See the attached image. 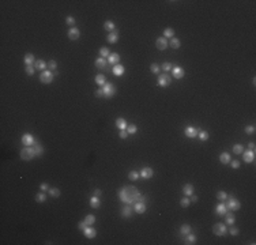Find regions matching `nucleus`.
<instances>
[{"label": "nucleus", "mask_w": 256, "mask_h": 245, "mask_svg": "<svg viewBox=\"0 0 256 245\" xmlns=\"http://www.w3.org/2000/svg\"><path fill=\"white\" fill-rule=\"evenodd\" d=\"M75 23H76V20H75L74 16L68 15V16L66 18V25H68L69 27H74V26H75Z\"/></svg>", "instance_id": "obj_47"}, {"label": "nucleus", "mask_w": 256, "mask_h": 245, "mask_svg": "<svg viewBox=\"0 0 256 245\" xmlns=\"http://www.w3.org/2000/svg\"><path fill=\"white\" fill-rule=\"evenodd\" d=\"M127 132H128V135H135L136 132H138V125H135V124H128V127H127Z\"/></svg>", "instance_id": "obj_37"}, {"label": "nucleus", "mask_w": 256, "mask_h": 245, "mask_svg": "<svg viewBox=\"0 0 256 245\" xmlns=\"http://www.w3.org/2000/svg\"><path fill=\"white\" fill-rule=\"evenodd\" d=\"M248 150H252V151H255V143H254V142L248 143Z\"/></svg>", "instance_id": "obj_61"}, {"label": "nucleus", "mask_w": 256, "mask_h": 245, "mask_svg": "<svg viewBox=\"0 0 256 245\" xmlns=\"http://www.w3.org/2000/svg\"><path fill=\"white\" fill-rule=\"evenodd\" d=\"M34 68L36 69H38V71H45L46 68H48V63H45L44 60H36V63H34Z\"/></svg>", "instance_id": "obj_24"}, {"label": "nucleus", "mask_w": 256, "mask_h": 245, "mask_svg": "<svg viewBox=\"0 0 256 245\" xmlns=\"http://www.w3.org/2000/svg\"><path fill=\"white\" fill-rule=\"evenodd\" d=\"M139 177H140V174H139V172H136V170H131L130 173H128V179H130L131 181H136Z\"/></svg>", "instance_id": "obj_39"}, {"label": "nucleus", "mask_w": 256, "mask_h": 245, "mask_svg": "<svg viewBox=\"0 0 256 245\" xmlns=\"http://www.w3.org/2000/svg\"><path fill=\"white\" fill-rule=\"evenodd\" d=\"M48 68L51 69V71H56V68H57V61H56V60H49V61H48Z\"/></svg>", "instance_id": "obj_51"}, {"label": "nucleus", "mask_w": 256, "mask_h": 245, "mask_svg": "<svg viewBox=\"0 0 256 245\" xmlns=\"http://www.w3.org/2000/svg\"><path fill=\"white\" fill-rule=\"evenodd\" d=\"M229 210H228V207H226L225 202H219L217 206H215V214H217L218 217H225V214Z\"/></svg>", "instance_id": "obj_9"}, {"label": "nucleus", "mask_w": 256, "mask_h": 245, "mask_svg": "<svg viewBox=\"0 0 256 245\" xmlns=\"http://www.w3.org/2000/svg\"><path fill=\"white\" fill-rule=\"evenodd\" d=\"M119 136H120V139H127L128 132H127L126 130H121V131H120V133H119Z\"/></svg>", "instance_id": "obj_56"}, {"label": "nucleus", "mask_w": 256, "mask_h": 245, "mask_svg": "<svg viewBox=\"0 0 256 245\" xmlns=\"http://www.w3.org/2000/svg\"><path fill=\"white\" fill-rule=\"evenodd\" d=\"M83 234H85V237H87L89 240H91V238H95L97 230H95L93 226H86V229L83 230Z\"/></svg>", "instance_id": "obj_17"}, {"label": "nucleus", "mask_w": 256, "mask_h": 245, "mask_svg": "<svg viewBox=\"0 0 256 245\" xmlns=\"http://www.w3.org/2000/svg\"><path fill=\"white\" fill-rule=\"evenodd\" d=\"M236 222V217H234V211H228L225 214V223L226 225H234Z\"/></svg>", "instance_id": "obj_22"}, {"label": "nucleus", "mask_w": 256, "mask_h": 245, "mask_svg": "<svg viewBox=\"0 0 256 245\" xmlns=\"http://www.w3.org/2000/svg\"><path fill=\"white\" fill-rule=\"evenodd\" d=\"M243 159L245 163H252L255 161V151L252 150H244L243 151Z\"/></svg>", "instance_id": "obj_12"}, {"label": "nucleus", "mask_w": 256, "mask_h": 245, "mask_svg": "<svg viewBox=\"0 0 256 245\" xmlns=\"http://www.w3.org/2000/svg\"><path fill=\"white\" fill-rule=\"evenodd\" d=\"M95 95L97 97H104V91H102V89H98V90H95Z\"/></svg>", "instance_id": "obj_59"}, {"label": "nucleus", "mask_w": 256, "mask_h": 245, "mask_svg": "<svg viewBox=\"0 0 256 245\" xmlns=\"http://www.w3.org/2000/svg\"><path fill=\"white\" fill-rule=\"evenodd\" d=\"M219 161H221V163H223V165H228V163H230V161H232L230 154L226 153V151L221 153L219 154Z\"/></svg>", "instance_id": "obj_25"}, {"label": "nucleus", "mask_w": 256, "mask_h": 245, "mask_svg": "<svg viewBox=\"0 0 256 245\" xmlns=\"http://www.w3.org/2000/svg\"><path fill=\"white\" fill-rule=\"evenodd\" d=\"M86 226H87V223L85 222V219H83V221H80V222L78 223V227H79V229L82 230V232H83V230L86 229Z\"/></svg>", "instance_id": "obj_55"}, {"label": "nucleus", "mask_w": 256, "mask_h": 245, "mask_svg": "<svg viewBox=\"0 0 256 245\" xmlns=\"http://www.w3.org/2000/svg\"><path fill=\"white\" fill-rule=\"evenodd\" d=\"M190 204H191V200H190V197H188V196H184L181 200H180V206H181L183 208H187Z\"/></svg>", "instance_id": "obj_45"}, {"label": "nucleus", "mask_w": 256, "mask_h": 245, "mask_svg": "<svg viewBox=\"0 0 256 245\" xmlns=\"http://www.w3.org/2000/svg\"><path fill=\"white\" fill-rule=\"evenodd\" d=\"M164 37H165L166 40H168V38H173V37H174V30H173L172 27H166V29L164 30Z\"/></svg>", "instance_id": "obj_38"}, {"label": "nucleus", "mask_w": 256, "mask_h": 245, "mask_svg": "<svg viewBox=\"0 0 256 245\" xmlns=\"http://www.w3.org/2000/svg\"><path fill=\"white\" fill-rule=\"evenodd\" d=\"M183 194H184V196L190 197L191 195L195 194V186L192 185V184H185V185L183 186Z\"/></svg>", "instance_id": "obj_18"}, {"label": "nucleus", "mask_w": 256, "mask_h": 245, "mask_svg": "<svg viewBox=\"0 0 256 245\" xmlns=\"http://www.w3.org/2000/svg\"><path fill=\"white\" fill-rule=\"evenodd\" d=\"M124 71H126V68H124V66H121V64H116V66H113V68H112L113 75H116V76L124 75Z\"/></svg>", "instance_id": "obj_21"}, {"label": "nucleus", "mask_w": 256, "mask_h": 245, "mask_svg": "<svg viewBox=\"0 0 256 245\" xmlns=\"http://www.w3.org/2000/svg\"><path fill=\"white\" fill-rule=\"evenodd\" d=\"M139 196H140V192L133 185H126L119 189V197L124 204H133L139 200Z\"/></svg>", "instance_id": "obj_1"}, {"label": "nucleus", "mask_w": 256, "mask_h": 245, "mask_svg": "<svg viewBox=\"0 0 256 245\" xmlns=\"http://www.w3.org/2000/svg\"><path fill=\"white\" fill-rule=\"evenodd\" d=\"M172 68H173V66H172V63H169V61H165V63L161 66V69H164L165 72L172 71Z\"/></svg>", "instance_id": "obj_48"}, {"label": "nucleus", "mask_w": 256, "mask_h": 245, "mask_svg": "<svg viewBox=\"0 0 256 245\" xmlns=\"http://www.w3.org/2000/svg\"><path fill=\"white\" fill-rule=\"evenodd\" d=\"M102 91H104V97H105V98H112V97H115V95H116L117 89L115 87V84H113V83L106 82V83L102 86Z\"/></svg>", "instance_id": "obj_4"}, {"label": "nucleus", "mask_w": 256, "mask_h": 245, "mask_svg": "<svg viewBox=\"0 0 256 245\" xmlns=\"http://www.w3.org/2000/svg\"><path fill=\"white\" fill-rule=\"evenodd\" d=\"M243 151H244V146L243 144H234L233 146V154H236V155H240V154H243Z\"/></svg>", "instance_id": "obj_41"}, {"label": "nucleus", "mask_w": 256, "mask_h": 245, "mask_svg": "<svg viewBox=\"0 0 256 245\" xmlns=\"http://www.w3.org/2000/svg\"><path fill=\"white\" fill-rule=\"evenodd\" d=\"M169 46H172L173 49H179L180 46H181V41L177 38V37H173V38H170V41H169Z\"/></svg>", "instance_id": "obj_33"}, {"label": "nucleus", "mask_w": 256, "mask_h": 245, "mask_svg": "<svg viewBox=\"0 0 256 245\" xmlns=\"http://www.w3.org/2000/svg\"><path fill=\"white\" fill-rule=\"evenodd\" d=\"M230 165H232V168H233V169H238V168H240V162H238L237 159H234V161H230Z\"/></svg>", "instance_id": "obj_57"}, {"label": "nucleus", "mask_w": 256, "mask_h": 245, "mask_svg": "<svg viewBox=\"0 0 256 245\" xmlns=\"http://www.w3.org/2000/svg\"><path fill=\"white\" fill-rule=\"evenodd\" d=\"M106 59H104V57H98L97 60H95V67H97L98 69H105L106 68Z\"/></svg>", "instance_id": "obj_30"}, {"label": "nucleus", "mask_w": 256, "mask_h": 245, "mask_svg": "<svg viewBox=\"0 0 256 245\" xmlns=\"http://www.w3.org/2000/svg\"><path fill=\"white\" fill-rule=\"evenodd\" d=\"M196 236L195 234H192V233H190V234H187L185 236V238H184V244L185 245H194V244H196Z\"/></svg>", "instance_id": "obj_27"}, {"label": "nucleus", "mask_w": 256, "mask_h": 245, "mask_svg": "<svg viewBox=\"0 0 256 245\" xmlns=\"http://www.w3.org/2000/svg\"><path fill=\"white\" fill-rule=\"evenodd\" d=\"M133 212L136 214H144L146 212V203L144 202H135L133 203Z\"/></svg>", "instance_id": "obj_13"}, {"label": "nucleus", "mask_w": 256, "mask_h": 245, "mask_svg": "<svg viewBox=\"0 0 256 245\" xmlns=\"http://www.w3.org/2000/svg\"><path fill=\"white\" fill-rule=\"evenodd\" d=\"M228 233H230V236H238V233H240V230H238V227H234L233 225H232V227L228 230Z\"/></svg>", "instance_id": "obj_53"}, {"label": "nucleus", "mask_w": 256, "mask_h": 245, "mask_svg": "<svg viewBox=\"0 0 256 245\" xmlns=\"http://www.w3.org/2000/svg\"><path fill=\"white\" fill-rule=\"evenodd\" d=\"M119 37H120V36H119V31L115 30V31H112V33H109L106 36V41L109 44H116L119 41Z\"/></svg>", "instance_id": "obj_19"}, {"label": "nucleus", "mask_w": 256, "mask_h": 245, "mask_svg": "<svg viewBox=\"0 0 256 245\" xmlns=\"http://www.w3.org/2000/svg\"><path fill=\"white\" fill-rule=\"evenodd\" d=\"M213 233H214L215 236H218V237H223V236H226V233H228L226 223H223V222L215 223L214 226H213Z\"/></svg>", "instance_id": "obj_5"}, {"label": "nucleus", "mask_w": 256, "mask_h": 245, "mask_svg": "<svg viewBox=\"0 0 256 245\" xmlns=\"http://www.w3.org/2000/svg\"><path fill=\"white\" fill-rule=\"evenodd\" d=\"M48 192H49V196H51V197H59L60 194H62V192H60V189L59 188H55V186H51Z\"/></svg>", "instance_id": "obj_35"}, {"label": "nucleus", "mask_w": 256, "mask_h": 245, "mask_svg": "<svg viewBox=\"0 0 256 245\" xmlns=\"http://www.w3.org/2000/svg\"><path fill=\"white\" fill-rule=\"evenodd\" d=\"M191 232H192V227H191V225H188V223H184V225H181V226H180V233H181L183 236H187V234H190Z\"/></svg>", "instance_id": "obj_32"}, {"label": "nucleus", "mask_w": 256, "mask_h": 245, "mask_svg": "<svg viewBox=\"0 0 256 245\" xmlns=\"http://www.w3.org/2000/svg\"><path fill=\"white\" fill-rule=\"evenodd\" d=\"M68 38L71 40V41H75V40H78L79 38V36H80V30L76 27V26H74V27H69V30H68Z\"/></svg>", "instance_id": "obj_14"}, {"label": "nucleus", "mask_w": 256, "mask_h": 245, "mask_svg": "<svg viewBox=\"0 0 256 245\" xmlns=\"http://www.w3.org/2000/svg\"><path fill=\"white\" fill-rule=\"evenodd\" d=\"M104 29L108 30L109 33H112V31L116 30V25L113 20H105V23H104Z\"/></svg>", "instance_id": "obj_31"}, {"label": "nucleus", "mask_w": 256, "mask_h": 245, "mask_svg": "<svg viewBox=\"0 0 256 245\" xmlns=\"http://www.w3.org/2000/svg\"><path fill=\"white\" fill-rule=\"evenodd\" d=\"M119 61H120V55L119 53H110L109 57H108V63L113 64V66L119 64Z\"/></svg>", "instance_id": "obj_28"}, {"label": "nucleus", "mask_w": 256, "mask_h": 245, "mask_svg": "<svg viewBox=\"0 0 256 245\" xmlns=\"http://www.w3.org/2000/svg\"><path fill=\"white\" fill-rule=\"evenodd\" d=\"M25 71H26V74H27L29 76H33L34 72H36V68H34V66H26Z\"/></svg>", "instance_id": "obj_50"}, {"label": "nucleus", "mask_w": 256, "mask_h": 245, "mask_svg": "<svg viewBox=\"0 0 256 245\" xmlns=\"http://www.w3.org/2000/svg\"><path fill=\"white\" fill-rule=\"evenodd\" d=\"M100 206H101V200H100V197L98 196H94V195H93V197L91 199H90V207H91V208H100Z\"/></svg>", "instance_id": "obj_29"}, {"label": "nucleus", "mask_w": 256, "mask_h": 245, "mask_svg": "<svg viewBox=\"0 0 256 245\" xmlns=\"http://www.w3.org/2000/svg\"><path fill=\"white\" fill-rule=\"evenodd\" d=\"M49 188H51V186H49L48 183H41V184H40V189H41L42 192L44 191H49Z\"/></svg>", "instance_id": "obj_54"}, {"label": "nucleus", "mask_w": 256, "mask_h": 245, "mask_svg": "<svg viewBox=\"0 0 256 245\" xmlns=\"http://www.w3.org/2000/svg\"><path fill=\"white\" fill-rule=\"evenodd\" d=\"M95 83L97 84H100V86H104V84L106 83V76L104 74H98V75H95Z\"/></svg>", "instance_id": "obj_34"}, {"label": "nucleus", "mask_w": 256, "mask_h": 245, "mask_svg": "<svg viewBox=\"0 0 256 245\" xmlns=\"http://www.w3.org/2000/svg\"><path fill=\"white\" fill-rule=\"evenodd\" d=\"M55 79V75H53V72L51 71V69H45V71H42L41 74H40V82L44 84H49V83H52Z\"/></svg>", "instance_id": "obj_6"}, {"label": "nucleus", "mask_w": 256, "mask_h": 245, "mask_svg": "<svg viewBox=\"0 0 256 245\" xmlns=\"http://www.w3.org/2000/svg\"><path fill=\"white\" fill-rule=\"evenodd\" d=\"M34 147V150H36V154H37V157H42V154H44V147L41 144H40L38 142L36 143V144L33 146Z\"/></svg>", "instance_id": "obj_40"}, {"label": "nucleus", "mask_w": 256, "mask_h": 245, "mask_svg": "<svg viewBox=\"0 0 256 245\" xmlns=\"http://www.w3.org/2000/svg\"><path fill=\"white\" fill-rule=\"evenodd\" d=\"M190 200H191V202H194V203H197V200H199V197H197L196 195L194 194V195H191V196H190Z\"/></svg>", "instance_id": "obj_58"}, {"label": "nucleus", "mask_w": 256, "mask_h": 245, "mask_svg": "<svg viewBox=\"0 0 256 245\" xmlns=\"http://www.w3.org/2000/svg\"><path fill=\"white\" fill-rule=\"evenodd\" d=\"M155 46L158 51H165V49L169 46V41L165 38V37H158L155 41Z\"/></svg>", "instance_id": "obj_11"}, {"label": "nucleus", "mask_w": 256, "mask_h": 245, "mask_svg": "<svg viewBox=\"0 0 256 245\" xmlns=\"http://www.w3.org/2000/svg\"><path fill=\"white\" fill-rule=\"evenodd\" d=\"M23 61H25L26 66H34V63H36L34 55L33 53H26L25 57H23Z\"/></svg>", "instance_id": "obj_26"}, {"label": "nucleus", "mask_w": 256, "mask_h": 245, "mask_svg": "<svg viewBox=\"0 0 256 245\" xmlns=\"http://www.w3.org/2000/svg\"><path fill=\"white\" fill-rule=\"evenodd\" d=\"M116 127L119 128V130H127V127H128V122L127 120L124 117H117L116 119Z\"/></svg>", "instance_id": "obj_23"}, {"label": "nucleus", "mask_w": 256, "mask_h": 245, "mask_svg": "<svg viewBox=\"0 0 256 245\" xmlns=\"http://www.w3.org/2000/svg\"><path fill=\"white\" fill-rule=\"evenodd\" d=\"M157 83H158V86H161V87H168L172 83V76L168 74V72H164V74H161L158 76Z\"/></svg>", "instance_id": "obj_7"}, {"label": "nucleus", "mask_w": 256, "mask_h": 245, "mask_svg": "<svg viewBox=\"0 0 256 245\" xmlns=\"http://www.w3.org/2000/svg\"><path fill=\"white\" fill-rule=\"evenodd\" d=\"M101 195H102V191H101L100 188H95V189H94V196H98V197H100Z\"/></svg>", "instance_id": "obj_60"}, {"label": "nucleus", "mask_w": 256, "mask_h": 245, "mask_svg": "<svg viewBox=\"0 0 256 245\" xmlns=\"http://www.w3.org/2000/svg\"><path fill=\"white\" fill-rule=\"evenodd\" d=\"M132 212H133V208L131 207V204H126V207L121 210V217L123 218H131L132 217Z\"/></svg>", "instance_id": "obj_20"}, {"label": "nucleus", "mask_w": 256, "mask_h": 245, "mask_svg": "<svg viewBox=\"0 0 256 245\" xmlns=\"http://www.w3.org/2000/svg\"><path fill=\"white\" fill-rule=\"evenodd\" d=\"M21 140H22V144H25V146H34L37 143V139L34 138L31 133H25Z\"/></svg>", "instance_id": "obj_10"}, {"label": "nucleus", "mask_w": 256, "mask_h": 245, "mask_svg": "<svg viewBox=\"0 0 256 245\" xmlns=\"http://www.w3.org/2000/svg\"><path fill=\"white\" fill-rule=\"evenodd\" d=\"M217 199L219 200V202H226V199H228V194H226L225 191H219L217 194Z\"/></svg>", "instance_id": "obj_44"}, {"label": "nucleus", "mask_w": 256, "mask_h": 245, "mask_svg": "<svg viewBox=\"0 0 256 245\" xmlns=\"http://www.w3.org/2000/svg\"><path fill=\"white\" fill-rule=\"evenodd\" d=\"M226 207H228L229 211H238L241 208V203L238 199H236L234 195H228V199H226Z\"/></svg>", "instance_id": "obj_3"}, {"label": "nucleus", "mask_w": 256, "mask_h": 245, "mask_svg": "<svg viewBox=\"0 0 256 245\" xmlns=\"http://www.w3.org/2000/svg\"><path fill=\"white\" fill-rule=\"evenodd\" d=\"M255 131H256L255 125H247V127H245V133H248V135L255 133Z\"/></svg>", "instance_id": "obj_52"}, {"label": "nucleus", "mask_w": 256, "mask_h": 245, "mask_svg": "<svg viewBox=\"0 0 256 245\" xmlns=\"http://www.w3.org/2000/svg\"><path fill=\"white\" fill-rule=\"evenodd\" d=\"M208 136H210V135H208L207 131H199V132H197V138H199L202 142H206V140H207Z\"/></svg>", "instance_id": "obj_42"}, {"label": "nucleus", "mask_w": 256, "mask_h": 245, "mask_svg": "<svg viewBox=\"0 0 256 245\" xmlns=\"http://www.w3.org/2000/svg\"><path fill=\"white\" fill-rule=\"evenodd\" d=\"M184 75H185V71H184V68H183V67L176 66V67H173V68H172V76H173L174 79H183V78H184Z\"/></svg>", "instance_id": "obj_8"}, {"label": "nucleus", "mask_w": 256, "mask_h": 245, "mask_svg": "<svg viewBox=\"0 0 256 245\" xmlns=\"http://www.w3.org/2000/svg\"><path fill=\"white\" fill-rule=\"evenodd\" d=\"M85 222L87 223V226H93L95 223V215L93 214H87L85 217Z\"/></svg>", "instance_id": "obj_36"}, {"label": "nucleus", "mask_w": 256, "mask_h": 245, "mask_svg": "<svg viewBox=\"0 0 256 245\" xmlns=\"http://www.w3.org/2000/svg\"><path fill=\"white\" fill-rule=\"evenodd\" d=\"M109 55H110V51L106 48V46H104V48L100 49V56H101V57L106 59V57H109Z\"/></svg>", "instance_id": "obj_46"}, {"label": "nucleus", "mask_w": 256, "mask_h": 245, "mask_svg": "<svg viewBox=\"0 0 256 245\" xmlns=\"http://www.w3.org/2000/svg\"><path fill=\"white\" fill-rule=\"evenodd\" d=\"M37 157L36 150H34L33 146H25V147L21 150V158L23 161H31Z\"/></svg>", "instance_id": "obj_2"}, {"label": "nucleus", "mask_w": 256, "mask_h": 245, "mask_svg": "<svg viewBox=\"0 0 256 245\" xmlns=\"http://www.w3.org/2000/svg\"><path fill=\"white\" fill-rule=\"evenodd\" d=\"M140 177L142 179H144V180H149V179H151V177L154 176V170L151 168H149V166H146V168H143L140 170Z\"/></svg>", "instance_id": "obj_16"}, {"label": "nucleus", "mask_w": 256, "mask_h": 245, "mask_svg": "<svg viewBox=\"0 0 256 245\" xmlns=\"http://www.w3.org/2000/svg\"><path fill=\"white\" fill-rule=\"evenodd\" d=\"M45 200H46V195L44 194L42 191L38 192V194L36 195V202H37V203H44Z\"/></svg>", "instance_id": "obj_43"}, {"label": "nucleus", "mask_w": 256, "mask_h": 245, "mask_svg": "<svg viewBox=\"0 0 256 245\" xmlns=\"http://www.w3.org/2000/svg\"><path fill=\"white\" fill-rule=\"evenodd\" d=\"M150 71L153 72V74H159V71H161V67H159L157 63H153L150 66Z\"/></svg>", "instance_id": "obj_49"}, {"label": "nucleus", "mask_w": 256, "mask_h": 245, "mask_svg": "<svg viewBox=\"0 0 256 245\" xmlns=\"http://www.w3.org/2000/svg\"><path fill=\"white\" fill-rule=\"evenodd\" d=\"M197 132H199V130L197 128H195V127H187L184 130V135L187 136V138H190V139H194V138H196L197 136Z\"/></svg>", "instance_id": "obj_15"}]
</instances>
